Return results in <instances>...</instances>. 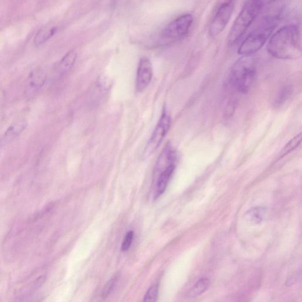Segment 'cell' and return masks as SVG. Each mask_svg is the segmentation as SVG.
I'll list each match as a JSON object with an SVG mask.
<instances>
[{"instance_id":"cell-19","label":"cell","mask_w":302,"mask_h":302,"mask_svg":"<svg viewBox=\"0 0 302 302\" xmlns=\"http://www.w3.org/2000/svg\"><path fill=\"white\" fill-rule=\"evenodd\" d=\"M133 235L134 233L133 231H129L126 234V236L123 240L121 247V250L123 251V252H125V251L128 250L130 246H131L133 239Z\"/></svg>"},{"instance_id":"cell-17","label":"cell","mask_w":302,"mask_h":302,"mask_svg":"<svg viewBox=\"0 0 302 302\" xmlns=\"http://www.w3.org/2000/svg\"><path fill=\"white\" fill-rule=\"evenodd\" d=\"M301 140V135L300 133L296 136L291 139L286 145L283 147L282 150L280 153L279 157L283 158L291 152V151L296 149V147L300 145Z\"/></svg>"},{"instance_id":"cell-9","label":"cell","mask_w":302,"mask_h":302,"mask_svg":"<svg viewBox=\"0 0 302 302\" xmlns=\"http://www.w3.org/2000/svg\"><path fill=\"white\" fill-rule=\"evenodd\" d=\"M153 76L152 63L147 58L140 59L137 68L136 79V89L141 92L149 86Z\"/></svg>"},{"instance_id":"cell-8","label":"cell","mask_w":302,"mask_h":302,"mask_svg":"<svg viewBox=\"0 0 302 302\" xmlns=\"http://www.w3.org/2000/svg\"><path fill=\"white\" fill-rule=\"evenodd\" d=\"M171 119L166 107H164L159 122L154 130L145 150V156H149L163 142L171 126Z\"/></svg>"},{"instance_id":"cell-5","label":"cell","mask_w":302,"mask_h":302,"mask_svg":"<svg viewBox=\"0 0 302 302\" xmlns=\"http://www.w3.org/2000/svg\"><path fill=\"white\" fill-rule=\"evenodd\" d=\"M177 153L170 143L164 147L158 159L156 173L158 175L156 183V198L164 193L176 167Z\"/></svg>"},{"instance_id":"cell-10","label":"cell","mask_w":302,"mask_h":302,"mask_svg":"<svg viewBox=\"0 0 302 302\" xmlns=\"http://www.w3.org/2000/svg\"><path fill=\"white\" fill-rule=\"evenodd\" d=\"M46 80V75L41 69H35L29 74L25 83V92L27 98H32L41 89Z\"/></svg>"},{"instance_id":"cell-12","label":"cell","mask_w":302,"mask_h":302,"mask_svg":"<svg viewBox=\"0 0 302 302\" xmlns=\"http://www.w3.org/2000/svg\"><path fill=\"white\" fill-rule=\"evenodd\" d=\"M57 31H58V28L56 27H46V28L40 29L36 33L34 40H33L35 46L40 47L45 44L56 35Z\"/></svg>"},{"instance_id":"cell-15","label":"cell","mask_w":302,"mask_h":302,"mask_svg":"<svg viewBox=\"0 0 302 302\" xmlns=\"http://www.w3.org/2000/svg\"><path fill=\"white\" fill-rule=\"evenodd\" d=\"M210 281L207 278H201L190 291L191 297H197L205 292L209 287Z\"/></svg>"},{"instance_id":"cell-1","label":"cell","mask_w":302,"mask_h":302,"mask_svg":"<svg viewBox=\"0 0 302 302\" xmlns=\"http://www.w3.org/2000/svg\"><path fill=\"white\" fill-rule=\"evenodd\" d=\"M267 50L275 58L283 60L297 58L301 53L299 29L296 26H287L277 30L268 42Z\"/></svg>"},{"instance_id":"cell-7","label":"cell","mask_w":302,"mask_h":302,"mask_svg":"<svg viewBox=\"0 0 302 302\" xmlns=\"http://www.w3.org/2000/svg\"><path fill=\"white\" fill-rule=\"evenodd\" d=\"M235 7V0H226L218 9L209 28L211 38L219 35L229 23Z\"/></svg>"},{"instance_id":"cell-18","label":"cell","mask_w":302,"mask_h":302,"mask_svg":"<svg viewBox=\"0 0 302 302\" xmlns=\"http://www.w3.org/2000/svg\"><path fill=\"white\" fill-rule=\"evenodd\" d=\"M159 284L157 283L151 285L144 296L143 301H156L157 300L158 295H159Z\"/></svg>"},{"instance_id":"cell-3","label":"cell","mask_w":302,"mask_h":302,"mask_svg":"<svg viewBox=\"0 0 302 302\" xmlns=\"http://www.w3.org/2000/svg\"><path fill=\"white\" fill-rule=\"evenodd\" d=\"M256 75V60L252 56H243L231 69L230 82L238 92L246 93L252 88Z\"/></svg>"},{"instance_id":"cell-13","label":"cell","mask_w":302,"mask_h":302,"mask_svg":"<svg viewBox=\"0 0 302 302\" xmlns=\"http://www.w3.org/2000/svg\"><path fill=\"white\" fill-rule=\"evenodd\" d=\"M77 54L75 50H70L63 57L58 66V71L60 74L66 73L69 71L75 64Z\"/></svg>"},{"instance_id":"cell-14","label":"cell","mask_w":302,"mask_h":302,"mask_svg":"<svg viewBox=\"0 0 302 302\" xmlns=\"http://www.w3.org/2000/svg\"><path fill=\"white\" fill-rule=\"evenodd\" d=\"M266 213V210L264 207H256L248 211L246 216L250 222L257 224L263 220Z\"/></svg>"},{"instance_id":"cell-16","label":"cell","mask_w":302,"mask_h":302,"mask_svg":"<svg viewBox=\"0 0 302 302\" xmlns=\"http://www.w3.org/2000/svg\"><path fill=\"white\" fill-rule=\"evenodd\" d=\"M120 278L119 273H116L110 278L109 280L103 287V290L102 291V297L103 299H105L107 297L109 296L110 294L112 293V291L115 289V287Z\"/></svg>"},{"instance_id":"cell-11","label":"cell","mask_w":302,"mask_h":302,"mask_svg":"<svg viewBox=\"0 0 302 302\" xmlns=\"http://www.w3.org/2000/svg\"><path fill=\"white\" fill-rule=\"evenodd\" d=\"M28 126V122L25 120H19L10 125L6 131L0 137V147L9 145V143L18 137Z\"/></svg>"},{"instance_id":"cell-2","label":"cell","mask_w":302,"mask_h":302,"mask_svg":"<svg viewBox=\"0 0 302 302\" xmlns=\"http://www.w3.org/2000/svg\"><path fill=\"white\" fill-rule=\"evenodd\" d=\"M277 16H266L261 20L256 28L244 39L238 52L241 56H252L263 48L276 28Z\"/></svg>"},{"instance_id":"cell-20","label":"cell","mask_w":302,"mask_h":302,"mask_svg":"<svg viewBox=\"0 0 302 302\" xmlns=\"http://www.w3.org/2000/svg\"><path fill=\"white\" fill-rule=\"evenodd\" d=\"M257 1L260 2L264 6L265 5L276 2L277 0H257Z\"/></svg>"},{"instance_id":"cell-6","label":"cell","mask_w":302,"mask_h":302,"mask_svg":"<svg viewBox=\"0 0 302 302\" xmlns=\"http://www.w3.org/2000/svg\"><path fill=\"white\" fill-rule=\"evenodd\" d=\"M193 17L190 14L181 16L171 22L161 32V38L171 43L178 41L185 37L192 26Z\"/></svg>"},{"instance_id":"cell-4","label":"cell","mask_w":302,"mask_h":302,"mask_svg":"<svg viewBox=\"0 0 302 302\" xmlns=\"http://www.w3.org/2000/svg\"><path fill=\"white\" fill-rule=\"evenodd\" d=\"M264 6L257 0H247L233 23L228 36V43L233 46L240 41Z\"/></svg>"}]
</instances>
